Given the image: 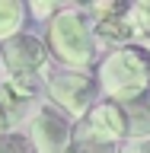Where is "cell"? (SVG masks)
Returning <instances> with one entry per match:
<instances>
[{"label":"cell","instance_id":"12","mask_svg":"<svg viewBox=\"0 0 150 153\" xmlns=\"http://www.w3.org/2000/svg\"><path fill=\"white\" fill-rule=\"evenodd\" d=\"M0 153H35L29 134H19V131H7L0 137Z\"/></svg>","mask_w":150,"mask_h":153},{"label":"cell","instance_id":"1","mask_svg":"<svg viewBox=\"0 0 150 153\" xmlns=\"http://www.w3.org/2000/svg\"><path fill=\"white\" fill-rule=\"evenodd\" d=\"M96 80L105 99L125 105L150 93V48L144 45H122L96 67Z\"/></svg>","mask_w":150,"mask_h":153},{"label":"cell","instance_id":"15","mask_svg":"<svg viewBox=\"0 0 150 153\" xmlns=\"http://www.w3.org/2000/svg\"><path fill=\"white\" fill-rule=\"evenodd\" d=\"M7 121H10V118H7V112H3V108H0V137H3V134H7Z\"/></svg>","mask_w":150,"mask_h":153},{"label":"cell","instance_id":"2","mask_svg":"<svg viewBox=\"0 0 150 153\" xmlns=\"http://www.w3.org/2000/svg\"><path fill=\"white\" fill-rule=\"evenodd\" d=\"M48 54L61 61L64 70H86L96 61V35L83 7H64L45 32Z\"/></svg>","mask_w":150,"mask_h":153},{"label":"cell","instance_id":"13","mask_svg":"<svg viewBox=\"0 0 150 153\" xmlns=\"http://www.w3.org/2000/svg\"><path fill=\"white\" fill-rule=\"evenodd\" d=\"M61 10H64V7H61V3H51V0H32L29 13H32V16H38V19H48V22H51Z\"/></svg>","mask_w":150,"mask_h":153},{"label":"cell","instance_id":"14","mask_svg":"<svg viewBox=\"0 0 150 153\" xmlns=\"http://www.w3.org/2000/svg\"><path fill=\"white\" fill-rule=\"evenodd\" d=\"M122 153H150V137H131Z\"/></svg>","mask_w":150,"mask_h":153},{"label":"cell","instance_id":"3","mask_svg":"<svg viewBox=\"0 0 150 153\" xmlns=\"http://www.w3.org/2000/svg\"><path fill=\"white\" fill-rule=\"evenodd\" d=\"M45 93L61 115L83 121L96 105L99 80L93 74H86V70H57L45 80Z\"/></svg>","mask_w":150,"mask_h":153},{"label":"cell","instance_id":"8","mask_svg":"<svg viewBox=\"0 0 150 153\" xmlns=\"http://www.w3.org/2000/svg\"><path fill=\"white\" fill-rule=\"evenodd\" d=\"M70 150H74V153H118L112 140H105V137L93 134L86 121H77V124H74V140H70Z\"/></svg>","mask_w":150,"mask_h":153},{"label":"cell","instance_id":"6","mask_svg":"<svg viewBox=\"0 0 150 153\" xmlns=\"http://www.w3.org/2000/svg\"><path fill=\"white\" fill-rule=\"evenodd\" d=\"M29 140L35 153H67L74 140V124L54 105H45L29 118Z\"/></svg>","mask_w":150,"mask_h":153},{"label":"cell","instance_id":"10","mask_svg":"<svg viewBox=\"0 0 150 153\" xmlns=\"http://www.w3.org/2000/svg\"><path fill=\"white\" fill-rule=\"evenodd\" d=\"M125 115H128V128H131L134 137H147L150 134V93L134 99V102H125Z\"/></svg>","mask_w":150,"mask_h":153},{"label":"cell","instance_id":"16","mask_svg":"<svg viewBox=\"0 0 150 153\" xmlns=\"http://www.w3.org/2000/svg\"><path fill=\"white\" fill-rule=\"evenodd\" d=\"M3 74H7V67H3V51H0V83H3Z\"/></svg>","mask_w":150,"mask_h":153},{"label":"cell","instance_id":"7","mask_svg":"<svg viewBox=\"0 0 150 153\" xmlns=\"http://www.w3.org/2000/svg\"><path fill=\"white\" fill-rule=\"evenodd\" d=\"M86 124H90V131L99 134V137H105V140L118 143L122 137H128L131 134V128H128V115H125V105L112 102V99H105V102H96L93 112L83 118Z\"/></svg>","mask_w":150,"mask_h":153},{"label":"cell","instance_id":"9","mask_svg":"<svg viewBox=\"0 0 150 153\" xmlns=\"http://www.w3.org/2000/svg\"><path fill=\"white\" fill-rule=\"evenodd\" d=\"M22 22H26V7L19 0H0V38L7 42V38L19 35Z\"/></svg>","mask_w":150,"mask_h":153},{"label":"cell","instance_id":"11","mask_svg":"<svg viewBox=\"0 0 150 153\" xmlns=\"http://www.w3.org/2000/svg\"><path fill=\"white\" fill-rule=\"evenodd\" d=\"M131 26H134V38H141L144 48H150V0L131 3Z\"/></svg>","mask_w":150,"mask_h":153},{"label":"cell","instance_id":"5","mask_svg":"<svg viewBox=\"0 0 150 153\" xmlns=\"http://www.w3.org/2000/svg\"><path fill=\"white\" fill-rule=\"evenodd\" d=\"M3 67H7L10 76H38L42 80V70L48 67V45L38 35H29V32H19V35L7 38L3 45Z\"/></svg>","mask_w":150,"mask_h":153},{"label":"cell","instance_id":"4","mask_svg":"<svg viewBox=\"0 0 150 153\" xmlns=\"http://www.w3.org/2000/svg\"><path fill=\"white\" fill-rule=\"evenodd\" d=\"M86 16H90V26H93V35L99 42H109V45H131L134 38V26H131V3L125 0H99V3H90Z\"/></svg>","mask_w":150,"mask_h":153}]
</instances>
